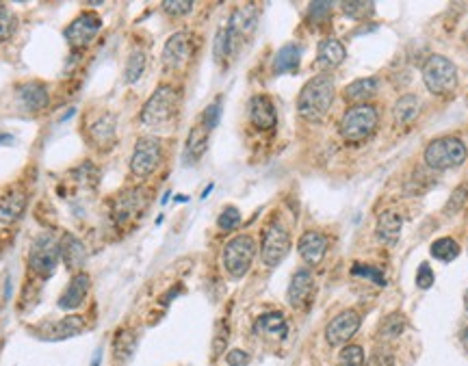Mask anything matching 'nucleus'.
I'll list each match as a JSON object with an SVG mask.
<instances>
[{
    "label": "nucleus",
    "instance_id": "obj_33",
    "mask_svg": "<svg viewBox=\"0 0 468 366\" xmlns=\"http://www.w3.org/2000/svg\"><path fill=\"white\" fill-rule=\"evenodd\" d=\"M146 65H148V57H146V52H143L141 48L132 50L130 57H128V61H126V70H124V78H126V83H128V85H135V83L141 78V74L146 72Z\"/></svg>",
    "mask_w": 468,
    "mask_h": 366
},
{
    "label": "nucleus",
    "instance_id": "obj_42",
    "mask_svg": "<svg viewBox=\"0 0 468 366\" xmlns=\"http://www.w3.org/2000/svg\"><path fill=\"white\" fill-rule=\"evenodd\" d=\"M213 57H215L217 63H221V61H226V59H228V35H226V29H219L217 35H215Z\"/></svg>",
    "mask_w": 468,
    "mask_h": 366
},
{
    "label": "nucleus",
    "instance_id": "obj_16",
    "mask_svg": "<svg viewBox=\"0 0 468 366\" xmlns=\"http://www.w3.org/2000/svg\"><path fill=\"white\" fill-rule=\"evenodd\" d=\"M87 328L85 318L78 316V314H70L61 318V321H55V323H46L41 330L35 332V336H39L41 340H48V342H57V340H65V338H74L78 334H83Z\"/></svg>",
    "mask_w": 468,
    "mask_h": 366
},
{
    "label": "nucleus",
    "instance_id": "obj_2",
    "mask_svg": "<svg viewBox=\"0 0 468 366\" xmlns=\"http://www.w3.org/2000/svg\"><path fill=\"white\" fill-rule=\"evenodd\" d=\"M380 126V113L373 104L349 106L339 122V134L347 143H362L375 134Z\"/></svg>",
    "mask_w": 468,
    "mask_h": 366
},
{
    "label": "nucleus",
    "instance_id": "obj_6",
    "mask_svg": "<svg viewBox=\"0 0 468 366\" xmlns=\"http://www.w3.org/2000/svg\"><path fill=\"white\" fill-rule=\"evenodd\" d=\"M59 260H61V241L55 234L43 232L33 239L31 249H29V267L35 276L43 280L50 278Z\"/></svg>",
    "mask_w": 468,
    "mask_h": 366
},
{
    "label": "nucleus",
    "instance_id": "obj_50",
    "mask_svg": "<svg viewBox=\"0 0 468 366\" xmlns=\"http://www.w3.org/2000/svg\"><path fill=\"white\" fill-rule=\"evenodd\" d=\"M100 360H102V351L98 349V351H96V356H94V362H92V366H100Z\"/></svg>",
    "mask_w": 468,
    "mask_h": 366
},
{
    "label": "nucleus",
    "instance_id": "obj_36",
    "mask_svg": "<svg viewBox=\"0 0 468 366\" xmlns=\"http://www.w3.org/2000/svg\"><path fill=\"white\" fill-rule=\"evenodd\" d=\"M364 349L360 345H345L339 353V366H364Z\"/></svg>",
    "mask_w": 468,
    "mask_h": 366
},
{
    "label": "nucleus",
    "instance_id": "obj_24",
    "mask_svg": "<svg viewBox=\"0 0 468 366\" xmlns=\"http://www.w3.org/2000/svg\"><path fill=\"white\" fill-rule=\"evenodd\" d=\"M256 334L267 336V338H276V340H284L288 334V325L282 312H264L256 318L254 323Z\"/></svg>",
    "mask_w": 468,
    "mask_h": 366
},
{
    "label": "nucleus",
    "instance_id": "obj_27",
    "mask_svg": "<svg viewBox=\"0 0 468 366\" xmlns=\"http://www.w3.org/2000/svg\"><path fill=\"white\" fill-rule=\"evenodd\" d=\"M27 193L20 191V189H13L9 191L7 195L0 197V221L3 223H13L22 217V213L27 211Z\"/></svg>",
    "mask_w": 468,
    "mask_h": 366
},
{
    "label": "nucleus",
    "instance_id": "obj_21",
    "mask_svg": "<svg viewBox=\"0 0 468 366\" xmlns=\"http://www.w3.org/2000/svg\"><path fill=\"white\" fill-rule=\"evenodd\" d=\"M89 286H92V280H89L87 273H83V271L74 273V278L70 280V284L65 286L63 295L59 297V308L61 310H76L85 302Z\"/></svg>",
    "mask_w": 468,
    "mask_h": 366
},
{
    "label": "nucleus",
    "instance_id": "obj_14",
    "mask_svg": "<svg viewBox=\"0 0 468 366\" xmlns=\"http://www.w3.org/2000/svg\"><path fill=\"white\" fill-rule=\"evenodd\" d=\"M146 209V195L143 191L139 189H128V191H122L115 202L111 204V217H113L115 223L124 225V223H130L135 221Z\"/></svg>",
    "mask_w": 468,
    "mask_h": 366
},
{
    "label": "nucleus",
    "instance_id": "obj_1",
    "mask_svg": "<svg viewBox=\"0 0 468 366\" xmlns=\"http://www.w3.org/2000/svg\"><path fill=\"white\" fill-rule=\"evenodd\" d=\"M334 104V80L327 74H319L310 78L297 96V113L299 118L312 124H319L327 118Z\"/></svg>",
    "mask_w": 468,
    "mask_h": 366
},
{
    "label": "nucleus",
    "instance_id": "obj_28",
    "mask_svg": "<svg viewBox=\"0 0 468 366\" xmlns=\"http://www.w3.org/2000/svg\"><path fill=\"white\" fill-rule=\"evenodd\" d=\"M61 258L70 271L78 273V269H83V265L87 260V249H85L83 241L76 239L74 234H65L61 241Z\"/></svg>",
    "mask_w": 468,
    "mask_h": 366
},
{
    "label": "nucleus",
    "instance_id": "obj_46",
    "mask_svg": "<svg viewBox=\"0 0 468 366\" xmlns=\"http://www.w3.org/2000/svg\"><path fill=\"white\" fill-rule=\"evenodd\" d=\"M163 9L169 15H187V13H191L193 3H191V0H165Z\"/></svg>",
    "mask_w": 468,
    "mask_h": 366
},
{
    "label": "nucleus",
    "instance_id": "obj_13",
    "mask_svg": "<svg viewBox=\"0 0 468 366\" xmlns=\"http://www.w3.org/2000/svg\"><path fill=\"white\" fill-rule=\"evenodd\" d=\"M362 318L355 310H345L336 314L325 328V340L329 347H345L349 345V340L355 336V332L360 330Z\"/></svg>",
    "mask_w": 468,
    "mask_h": 366
},
{
    "label": "nucleus",
    "instance_id": "obj_26",
    "mask_svg": "<svg viewBox=\"0 0 468 366\" xmlns=\"http://www.w3.org/2000/svg\"><path fill=\"white\" fill-rule=\"evenodd\" d=\"M208 132L211 130H206L202 124H197V126L191 128V132L187 136V143H185V156H183V161L187 165L197 163L199 158L204 156V152L208 148Z\"/></svg>",
    "mask_w": 468,
    "mask_h": 366
},
{
    "label": "nucleus",
    "instance_id": "obj_30",
    "mask_svg": "<svg viewBox=\"0 0 468 366\" xmlns=\"http://www.w3.org/2000/svg\"><path fill=\"white\" fill-rule=\"evenodd\" d=\"M302 63V45L299 43H286L274 57V72L276 74H291Z\"/></svg>",
    "mask_w": 468,
    "mask_h": 366
},
{
    "label": "nucleus",
    "instance_id": "obj_51",
    "mask_svg": "<svg viewBox=\"0 0 468 366\" xmlns=\"http://www.w3.org/2000/svg\"><path fill=\"white\" fill-rule=\"evenodd\" d=\"M11 141H13L11 134H3V136H0V143H11Z\"/></svg>",
    "mask_w": 468,
    "mask_h": 366
},
{
    "label": "nucleus",
    "instance_id": "obj_10",
    "mask_svg": "<svg viewBox=\"0 0 468 366\" xmlns=\"http://www.w3.org/2000/svg\"><path fill=\"white\" fill-rule=\"evenodd\" d=\"M291 251V234L280 221H271L262 230L260 258L267 267H278Z\"/></svg>",
    "mask_w": 468,
    "mask_h": 366
},
{
    "label": "nucleus",
    "instance_id": "obj_29",
    "mask_svg": "<svg viewBox=\"0 0 468 366\" xmlns=\"http://www.w3.org/2000/svg\"><path fill=\"white\" fill-rule=\"evenodd\" d=\"M418 111H420V102L416 96L408 94V96H401L395 106H392V122L397 128H406L410 126L412 122H416L418 118Z\"/></svg>",
    "mask_w": 468,
    "mask_h": 366
},
{
    "label": "nucleus",
    "instance_id": "obj_48",
    "mask_svg": "<svg viewBox=\"0 0 468 366\" xmlns=\"http://www.w3.org/2000/svg\"><path fill=\"white\" fill-rule=\"evenodd\" d=\"M226 364L228 366H248L250 364V353H245L243 349H232L226 356Z\"/></svg>",
    "mask_w": 468,
    "mask_h": 366
},
{
    "label": "nucleus",
    "instance_id": "obj_3",
    "mask_svg": "<svg viewBox=\"0 0 468 366\" xmlns=\"http://www.w3.org/2000/svg\"><path fill=\"white\" fill-rule=\"evenodd\" d=\"M178 104H180V91L171 85H161L141 108L143 126H150V128L165 126L169 120H173Z\"/></svg>",
    "mask_w": 468,
    "mask_h": 366
},
{
    "label": "nucleus",
    "instance_id": "obj_20",
    "mask_svg": "<svg viewBox=\"0 0 468 366\" xmlns=\"http://www.w3.org/2000/svg\"><path fill=\"white\" fill-rule=\"evenodd\" d=\"M17 102H20L22 108L29 111V113H39V111H43L48 106L50 94H48V89L43 83H37V80L24 83V85L17 87Z\"/></svg>",
    "mask_w": 468,
    "mask_h": 366
},
{
    "label": "nucleus",
    "instance_id": "obj_39",
    "mask_svg": "<svg viewBox=\"0 0 468 366\" xmlns=\"http://www.w3.org/2000/svg\"><path fill=\"white\" fill-rule=\"evenodd\" d=\"M15 27H17L15 15L5 5H0V43L7 41L15 33Z\"/></svg>",
    "mask_w": 468,
    "mask_h": 366
},
{
    "label": "nucleus",
    "instance_id": "obj_38",
    "mask_svg": "<svg viewBox=\"0 0 468 366\" xmlns=\"http://www.w3.org/2000/svg\"><path fill=\"white\" fill-rule=\"evenodd\" d=\"M239 223H241V213H239V209H234V206H228V209L221 211V215H219V219H217L219 230H224V232H232V230H236Z\"/></svg>",
    "mask_w": 468,
    "mask_h": 366
},
{
    "label": "nucleus",
    "instance_id": "obj_8",
    "mask_svg": "<svg viewBox=\"0 0 468 366\" xmlns=\"http://www.w3.org/2000/svg\"><path fill=\"white\" fill-rule=\"evenodd\" d=\"M256 24H258V11L254 5H245L230 15L228 27H224L228 35V59L236 57L243 50V45L254 37Z\"/></svg>",
    "mask_w": 468,
    "mask_h": 366
},
{
    "label": "nucleus",
    "instance_id": "obj_17",
    "mask_svg": "<svg viewBox=\"0 0 468 366\" xmlns=\"http://www.w3.org/2000/svg\"><path fill=\"white\" fill-rule=\"evenodd\" d=\"M248 118L254 128L271 130L278 124V111L269 96H254L248 104Z\"/></svg>",
    "mask_w": 468,
    "mask_h": 366
},
{
    "label": "nucleus",
    "instance_id": "obj_11",
    "mask_svg": "<svg viewBox=\"0 0 468 366\" xmlns=\"http://www.w3.org/2000/svg\"><path fill=\"white\" fill-rule=\"evenodd\" d=\"M193 52H195V37H193V33H189V31L173 33L165 41L163 57H161L165 70H171V72L183 70L185 65H189Z\"/></svg>",
    "mask_w": 468,
    "mask_h": 366
},
{
    "label": "nucleus",
    "instance_id": "obj_45",
    "mask_svg": "<svg viewBox=\"0 0 468 366\" xmlns=\"http://www.w3.org/2000/svg\"><path fill=\"white\" fill-rule=\"evenodd\" d=\"M364 366H395V356L388 349H375L364 362Z\"/></svg>",
    "mask_w": 468,
    "mask_h": 366
},
{
    "label": "nucleus",
    "instance_id": "obj_35",
    "mask_svg": "<svg viewBox=\"0 0 468 366\" xmlns=\"http://www.w3.org/2000/svg\"><path fill=\"white\" fill-rule=\"evenodd\" d=\"M332 20V3H312L308 7V24L310 27H327Z\"/></svg>",
    "mask_w": 468,
    "mask_h": 366
},
{
    "label": "nucleus",
    "instance_id": "obj_15",
    "mask_svg": "<svg viewBox=\"0 0 468 366\" xmlns=\"http://www.w3.org/2000/svg\"><path fill=\"white\" fill-rule=\"evenodd\" d=\"M315 293H317L315 276H312L308 269H299L291 278V284H288L286 300L295 310H308V306L315 300Z\"/></svg>",
    "mask_w": 468,
    "mask_h": 366
},
{
    "label": "nucleus",
    "instance_id": "obj_4",
    "mask_svg": "<svg viewBox=\"0 0 468 366\" xmlns=\"http://www.w3.org/2000/svg\"><path fill=\"white\" fill-rule=\"evenodd\" d=\"M468 156V150L460 136H440L425 148V165L436 171L460 167Z\"/></svg>",
    "mask_w": 468,
    "mask_h": 366
},
{
    "label": "nucleus",
    "instance_id": "obj_5",
    "mask_svg": "<svg viewBox=\"0 0 468 366\" xmlns=\"http://www.w3.org/2000/svg\"><path fill=\"white\" fill-rule=\"evenodd\" d=\"M423 83L434 96H449L458 87V67L451 59L432 55L423 63Z\"/></svg>",
    "mask_w": 468,
    "mask_h": 366
},
{
    "label": "nucleus",
    "instance_id": "obj_25",
    "mask_svg": "<svg viewBox=\"0 0 468 366\" xmlns=\"http://www.w3.org/2000/svg\"><path fill=\"white\" fill-rule=\"evenodd\" d=\"M377 78L369 76V78H358L349 83L345 89H343V98L351 104V106H358V104H367V100H371L375 94H377Z\"/></svg>",
    "mask_w": 468,
    "mask_h": 366
},
{
    "label": "nucleus",
    "instance_id": "obj_53",
    "mask_svg": "<svg viewBox=\"0 0 468 366\" xmlns=\"http://www.w3.org/2000/svg\"><path fill=\"white\" fill-rule=\"evenodd\" d=\"M466 41H468V33H466Z\"/></svg>",
    "mask_w": 468,
    "mask_h": 366
},
{
    "label": "nucleus",
    "instance_id": "obj_43",
    "mask_svg": "<svg viewBox=\"0 0 468 366\" xmlns=\"http://www.w3.org/2000/svg\"><path fill=\"white\" fill-rule=\"evenodd\" d=\"M466 199H468V189L462 185V187H460V189H455V191H453V195L449 197L447 206H444V213H447V215H455V213L462 209V206L466 204Z\"/></svg>",
    "mask_w": 468,
    "mask_h": 366
},
{
    "label": "nucleus",
    "instance_id": "obj_22",
    "mask_svg": "<svg viewBox=\"0 0 468 366\" xmlns=\"http://www.w3.org/2000/svg\"><path fill=\"white\" fill-rule=\"evenodd\" d=\"M345 57H347V50L336 37H325L319 41V48H317L319 70H336V67L345 61Z\"/></svg>",
    "mask_w": 468,
    "mask_h": 366
},
{
    "label": "nucleus",
    "instance_id": "obj_52",
    "mask_svg": "<svg viewBox=\"0 0 468 366\" xmlns=\"http://www.w3.org/2000/svg\"><path fill=\"white\" fill-rule=\"evenodd\" d=\"M464 306H466V310H468V290H466V295H464Z\"/></svg>",
    "mask_w": 468,
    "mask_h": 366
},
{
    "label": "nucleus",
    "instance_id": "obj_47",
    "mask_svg": "<svg viewBox=\"0 0 468 366\" xmlns=\"http://www.w3.org/2000/svg\"><path fill=\"white\" fill-rule=\"evenodd\" d=\"M353 273L355 276H362V278H369V280H373L375 284H380V286H384L386 284V280H384V276L377 269H373V267H362V265H355L353 267Z\"/></svg>",
    "mask_w": 468,
    "mask_h": 366
},
{
    "label": "nucleus",
    "instance_id": "obj_23",
    "mask_svg": "<svg viewBox=\"0 0 468 366\" xmlns=\"http://www.w3.org/2000/svg\"><path fill=\"white\" fill-rule=\"evenodd\" d=\"M401 230H404V219H401L399 213L395 211H384L380 217H377L375 223V237L384 245H395L401 237Z\"/></svg>",
    "mask_w": 468,
    "mask_h": 366
},
{
    "label": "nucleus",
    "instance_id": "obj_34",
    "mask_svg": "<svg viewBox=\"0 0 468 366\" xmlns=\"http://www.w3.org/2000/svg\"><path fill=\"white\" fill-rule=\"evenodd\" d=\"M341 9L349 20H367L375 13V3H367V0H351V3H343Z\"/></svg>",
    "mask_w": 468,
    "mask_h": 366
},
{
    "label": "nucleus",
    "instance_id": "obj_37",
    "mask_svg": "<svg viewBox=\"0 0 468 366\" xmlns=\"http://www.w3.org/2000/svg\"><path fill=\"white\" fill-rule=\"evenodd\" d=\"M404 330H406V318L401 316L399 312H395V314H388L384 321H382V334L384 336H388V338H397V336H401L404 334Z\"/></svg>",
    "mask_w": 468,
    "mask_h": 366
},
{
    "label": "nucleus",
    "instance_id": "obj_49",
    "mask_svg": "<svg viewBox=\"0 0 468 366\" xmlns=\"http://www.w3.org/2000/svg\"><path fill=\"white\" fill-rule=\"evenodd\" d=\"M462 347L466 349V353H468V328L462 332Z\"/></svg>",
    "mask_w": 468,
    "mask_h": 366
},
{
    "label": "nucleus",
    "instance_id": "obj_44",
    "mask_svg": "<svg viewBox=\"0 0 468 366\" xmlns=\"http://www.w3.org/2000/svg\"><path fill=\"white\" fill-rule=\"evenodd\" d=\"M434 282H436V278H434L432 267H430L427 262H423V265L418 267V271H416V286H418L420 290H430V288L434 286Z\"/></svg>",
    "mask_w": 468,
    "mask_h": 366
},
{
    "label": "nucleus",
    "instance_id": "obj_19",
    "mask_svg": "<svg viewBox=\"0 0 468 366\" xmlns=\"http://www.w3.org/2000/svg\"><path fill=\"white\" fill-rule=\"evenodd\" d=\"M118 139V120L113 113H104L92 126H89V141L98 150H111Z\"/></svg>",
    "mask_w": 468,
    "mask_h": 366
},
{
    "label": "nucleus",
    "instance_id": "obj_7",
    "mask_svg": "<svg viewBox=\"0 0 468 366\" xmlns=\"http://www.w3.org/2000/svg\"><path fill=\"white\" fill-rule=\"evenodd\" d=\"M256 258V241L250 234H239L230 239L221 251V260H224V269L230 278L241 280L245 273L250 271L252 262Z\"/></svg>",
    "mask_w": 468,
    "mask_h": 366
},
{
    "label": "nucleus",
    "instance_id": "obj_9",
    "mask_svg": "<svg viewBox=\"0 0 468 366\" xmlns=\"http://www.w3.org/2000/svg\"><path fill=\"white\" fill-rule=\"evenodd\" d=\"M163 161V143L156 136H141L130 156V174L135 178H148L159 169Z\"/></svg>",
    "mask_w": 468,
    "mask_h": 366
},
{
    "label": "nucleus",
    "instance_id": "obj_40",
    "mask_svg": "<svg viewBox=\"0 0 468 366\" xmlns=\"http://www.w3.org/2000/svg\"><path fill=\"white\" fill-rule=\"evenodd\" d=\"M228 338H230V328L226 321H221L215 330V338H213V358H219L228 347Z\"/></svg>",
    "mask_w": 468,
    "mask_h": 366
},
{
    "label": "nucleus",
    "instance_id": "obj_12",
    "mask_svg": "<svg viewBox=\"0 0 468 366\" xmlns=\"http://www.w3.org/2000/svg\"><path fill=\"white\" fill-rule=\"evenodd\" d=\"M100 29H102L100 15L94 11H85L65 27V41H68L70 48H74V50H85L87 45L96 39Z\"/></svg>",
    "mask_w": 468,
    "mask_h": 366
},
{
    "label": "nucleus",
    "instance_id": "obj_32",
    "mask_svg": "<svg viewBox=\"0 0 468 366\" xmlns=\"http://www.w3.org/2000/svg\"><path fill=\"white\" fill-rule=\"evenodd\" d=\"M432 256L440 262H453L458 256H460V243L451 237H442V239H436L430 247Z\"/></svg>",
    "mask_w": 468,
    "mask_h": 366
},
{
    "label": "nucleus",
    "instance_id": "obj_41",
    "mask_svg": "<svg viewBox=\"0 0 468 366\" xmlns=\"http://www.w3.org/2000/svg\"><path fill=\"white\" fill-rule=\"evenodd\" d=\"M219 118H221V98H217L213 104H208L206 108H204V113H202V124L206 130H213L217 124H219Z\"/></svg>",
    "mask_w": 468,
    "mask_h": 366
},
{
    "label": "nucleus",
    "instance_id": "obj_18",
    "mask_svg": "<svg viewBox=\"0 0 468 366\" xmlns=\"http://www.w3.org/2000/svg\"><path fill=\"white\" fill-rule=\"evenodd\" d=\"M327 237L317 232V230H308L302 234L299 243H297V249H299V256L306 265L310 267H317L321 265V260L325 258L327 254Z\"/></svg>",
    "mask_w": 468,
    "mask_h": 366
},
{
    "label": "nucleus",
    "instance_id": "obj_31",
    "mask_svg": "<svg viewBox=\"0 0 468 366\" xmlns=\"http://www.w3.org/2000/svg\"><path fill=\"white\" fill-rule=\"evenodd\" d=\"M137 349V334L132 330H120L115 332V338H113V360L115 362H130L132 353Z\"/></svg>",
    "mask_w": 468,
    "mask_h": 366
}]
</instances>
